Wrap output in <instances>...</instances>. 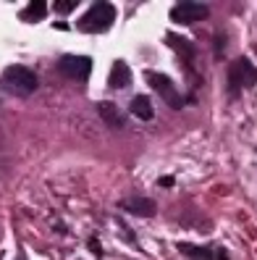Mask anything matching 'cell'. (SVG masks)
I'll list each match as a JSON object with an SVG mask.
<instances>
[{
	"instance_id": "6da1fadb",
	"label": "cell",
	"mask_w": 257,
	"mask_h": 260,
	"mask_svg": "<svg viewBox=\"0 0 257 260\" xmlns=\"http://www.w3.org/2000/svg\"><path fill=\"white\" fill-rule=\"evenodd\" d=\"M0 87H3L8 95L26 98V95H32L34 89H37V76L29 71L26 66H8V69L3 71Z\"/></svg>"
},
{
	"instance_id": "7a4b0ae2",
	"label": "cell",
	"mask_w": 257,
	"mask_h": 260,
	"mask_svg": "<svg viewBox=\"0 0 257 260\" xmlns=\"http://www.w3.org/2000/svg\"><path fill=\"white\" fill-rule=\"evenodd\" d=\"M113 21H116V8L111 3H95L82 16L79 26L84 29V32H95L97 35V32H105Z\"/></svg>"
},
{
	"instance_id": "3957f363",
	"label": "cell",
	"mask_w": 257,
	"mask_h": 260,
	"mask_svg": "<svg viewBox=\"0 0 257 260\" xmlns=\"http://www.w3.org/2000/svg\"><path fill=\"white\" fill-rule=\"evenodd\" d=\"M147 84L155 89V92L171 105V108H181L184 105V100H181V95H178V89H176V84L171 82V76L168 74H160V71H147Z\"/></svg>"
},
{
	"instance_id": "277c9868",
	"label": "cell",
	"mask_w": 257,
	"mask_h": 260,
	"mask_svg": "<svg viewBox=\"0 0 257 260\" xmlns=\"http://www.w3.org/2000/svg\"><path fill=\"white\" fill-rule=\"evenodd\" d=\"M229 82H231L234 95H239L241 89H247V87H254V84H257V69L249 63L247 58H236L234 63H231V76H229Z\"/></svg>"
},
{
	"instance_id": "5b68a950",
	"label": "cell",
	"mask_w": 257,
	"mask_h": 260,
	"mask_svg": "<svg viewBox=\"0 0 257 260\" xmlns=\"http://www.w3.org/2000/svg\"><path fill=\"white\" fill-rule=\"evenodd\" d=\"M58 69L74 82H87L89 74H92V60L87 55H63L58 60Z\"/></svg>"
},
{
	"instance_id": "8992f818",
	"label": "cell",
	"mask_w": 257,
	"mask_h": 260,
	"mask_svg": "<svg viewBox=\"0 0 257 260\" xmlns=\"http://www.w3.org/2000/svg\"><path fill=\"white\" fill-rule=\"evenodd\" d=\"M210 8L205 3H176L171 8V19L176 24H192V21H202L207 19Z\"/></svg>"
},
{
	"instance_id": "52a82bcc",
	"label": "cell",
	"mask_w": 257,
	"mask_h": 260,
	"mask_svg": "<svg viewBox=\"0 0 257 260\" xmlns=\"http://www.w3.org/2000/svg\"><path fill=\"white\" fill-rule=\"evenodd\" d=\"M178 252L187 255L192 260H226V252H215L210 247H197V244H187V242H178Z\"/></svg>"
},
{
	"instance_id": "ba28073f",
	"label": "cell",
	"mask_w": 257,
	"mask_h": 260,
	"mask_svg": "<svg viewBox=\"0 0 257 260\" xmlns=\"http://www.w3.org/2000/svg\"><path fill=\"white\" fill-rule=\"evenodd\" d=\"M129 82H131V71H129V66L124 63V60H116V63H113V71H111L108 84H111L113 89H124Z\"/></svg>"
},
{
	"instance_id": "9c48e42d",
	"label": "cell",
	"mask_w": 257,
	"mask_h": 260,
	"mask_svg": "<svg viewBox=\"0 0 257 260\" xmlns=\"http://www.w3.org/2000/svg\"><path fill=\"white\" fill-rule=\"evenodd\" d=\"M129 108H131V116H137L139 121H150V118L155 116V108H153V103H150L147 95H137V98L131 100Z\"/></svg>"
},
{
	"instance_id": "30bf717a",
	"label": "cell",
	"mask_w": 257,
	"mask_h": 260,
	"mask_svg": "<svg viewBox=\"0 0 257 260\" xmlns=\"http://www.w3.org/2000/svg\"><path fill=\"white\" fill-rule=\"evenodd\" d=\"M121 208L134 213V216H153L155 213V203L153 200H142V197H137V200H124Z\"/></svg>"
},
{
	"instance_id": "8fae6325",
	"label": "cell",
	"mask_w": 257,
	"mask_h": 260,
	"mask_svg": "<svg viewBox=\"0 0 257 260\" xmlns=\"http://www.w3.org/2000/svg\"><path fill=\"white\" fill-rule=\"evenodd\" d=\"M45 13H48V6L42 3V0H32L24 11H21V21H29V24H34L40 19H45Z\"/></svg>"
},
{
	"instance_id": "7c38bea8",
	"label": "cell",
	"mask_w": 257,
	"mask_h": 260,
	"mask_svg": "<svg viewBox=\"0 0 257 260\" xmlns=\"http://www.w3.org/2000/svg\"><path fill=\"white\" fill-rule=\"evenodd\" d=\"M100 113H102V118L108 121L111 126H116V129L124 126V118H121V113H118V108L113 103H100Z\"/></svg>"
},
{
	"instance_id": "4fadbf2b",
	"label": "cell",
	"mask_w": 257,
	"mask_h": 260,
	"mask_svg": "<svg viewBox=\"0 0 257 260\" xmlns=\"http://www.w3.org/2000/svg\"><path fill=\"white\" fill-rule=\"evenodd\" d=\"M165 42H168V45H173V48H178V53H181V55H192V53H194V48H192V45H189L187 40L176 37V35H168V37H165Z\"/></svg>"
},
{
	"instance_id": "5bb4252c",
	"label": "cell",
	"mask_w": 257,
	"mask_h": 260,
	"mask_svg": "<svg viewBox=\"0 0 257 260\" xmlns=\"http://www.w3.org/2000/svg\"><path fill=\"white\" fill-rule=\"evenodd\" d=\"M79 3H77V0H55V3H53V8L58 11V13H68L71 8H77Z\"/></svg>"
},
{
	"instance_id": "9a60e30c",
	"label": "cell",
	"mask_w": 257,
	"mask_h": 260,
	"mask_svg": "<svg viewBox=\"0 0 257 260\" xmlns=\"http://www.w3.org/2000/svg\"><path fill=\"white\" fill-rule=\"evenodd\" d=\"M160 187H173V179L171 176H163L160 179Z\"/></svg>"
}]
</instances>
